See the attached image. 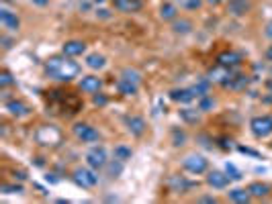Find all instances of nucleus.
I'll list each match as a JSON object with an SVG mask.
<instances>
[{
    "mask_svg": "<svg viewBox=\"0 0 272 204\" xmlns=\"http://www.w3.org/2000/svg\"><path fill=\"white\" fill-rule=\"evenodd\" d=\"M43 70L49 78L58 80V82H72L80 74V63H76L68 56H53L45 61Z\"/></svg>",
    "mask_w": 272,
    "mask_h": 204,
    "instance_id": "nucleus-1",
    "label": "nucleus"
},
{
    "mask_svg": "<svg viewBox=\"0 0 272 204\" xmlns=\"http://www.w3.org/2000/svg\"><path fill=\"white\" fill-rule=\"evenodd\" d=\"M250 131L256 139H266L268 135H272V117H268V115L254 117L250 120Z\"/></svg>",
    "mask_w": 272,
    "mask_h": 204,
    "instance_id": "nucleus-2",
    "label": "nucleus"
},
{
    "mask_svg": "<svg viewBox=\"0 0 272 204\" xmlns=\"http://www.w3.org/2000/svg\"><path fill=\"white\" fill-rule=\"evenodd\" d=\"M182 168L186 172H190V174H197V175L199 174H205L209 170V159L205 155H201V153H190V155L184 157Z\"/></svg>",
    "mask_w": 272,
    "mask_h": 204,
    "instance_id": "nucleus-3",
    "label": "nucleus"
},
{
    "mask_svg": "<svg viewBox=\"0 0 272 204\" xmlns=\"http://www.w3.org/2000/svg\"><path fill=\"white\" fill-rule=\"evenodd\" d=\"M35 139L41 143V145H51V147H56V145L62 141V131L56 129L53 125H43L41 129L35 133Z\"/></svg>",
    "mask_w": 272,
    "mask_h": 204,
    "instance_id": "nucleus-4",
    "label": "nucleus"
},
{
    "mask_svg": "<svg viewBox=\"0 0 272 204\" xmlns=\"http://www.w3.org/2000/svg\"><path fill=\"white\" fill-rule=\"evenodd\" d=\"M74 182L82 188H94L99 184V175H97V170H92L90 166L88 168H78L74 170Z\"/></svg>",
    "mask_w": 272,
    "mask_h": 204,
    "instance_id": "nucleus-5",
    "label": "nucleus"
},
{
    "mask_svg": "<svg viewBox=\"0 0 272 204\" xmlns=\"http://www.w3.org/2000/svg\"><path fill=\"white\" fill-rule=\"evenodd\" d=\"M72 131L76 135V139L82 141V143H94V141L101 139V133L94 129V127H90L88 122H76Z\"/></svg>",
    "mask_w": 272,
    "mask_h": 204,
    "instance_id": "nucleus-6",
    "label": "nucleus"
},
{
    "mask_svg": "<svg viewBox=\"0 0 272 204\" xmlns=\"http://www.w3.org/2000/svg\"><path fill=\"white\" fill-rule=\"evenodd\" d=\"M86 163L92 168V170H102V168H106V163H108V159H106V149L104 147H92L90 151L86 153Z\"/></svg>",
    "mask_w": 272,
    "mask_h": 204,
    "instance_id": "nucleus-7",
    "label": "nucleus"
},
{
    "mask_svg": "<svg viewBox=\"0 0 272 204\" xmlns=\"http://www.w3.org/2000/svg\"><path fill=\"white\" fill-rule=\"evenodd\" d=\"M236 74V67H225V65H221V63H217L213 70H209V74H207V80L209 82H213V84H223L225 80H229L231 76Z\"/></svg>",
    "mask_w": 272,
    "mask_h": 204,
    "instance_id": "nucleus-8",
    "label": "nucleus"
},
{
    "mask_svg": "<svg viewBox=\"0 0 272 204\" xmlns=\"http://www.w3.org/2000/svg\"><path fill=\"white\" fill-rule=\"evenodd\" d=\"M113 8L123 15H133L143 8V0H113Z\"/></svg>",
    "mask_w": 272,
    "mask_h": 204,
    "instance_id": "nucleus-9",
    "label": "nucleus"
},
{
    "mask_svg": "<svg viewBox=\"0 0 272 204\" xmlns=\"http://www.w3.org/2000/svg\"><path fill=\"white\" fill-rule=\"evenodd\" d=\"M241 61H243V56L239 51H234V49L221 51L219 56H217V63H221L225 67H238V65H241Z\"/></svg>",
    "mask_w": 272,
    "mask_h": 204,
    "instance_id": "nucleus-10",
    "label": "nucleus"
},
{
    "mask_svg": "<svg viewBox=\"0 0 272 204\" xmlns=\"http://www.w3.org/2000/svg\"><path fill=\"white\" fill-rule=\"evenodd\" d=\"M248 84H250V76H246V74H234L229 80H225L223 84H221V88H227V90H236V92H239V90H246L248 88Z\"/></svg>",
    "mask_w": 272,
    "mask_h": 204,
    "instance_id": "nucleus-11",
    "label": "nucleus"
},
{
    "mask_svg": "<svg viewBox=\"0 0 272 204\" xmlns=\"http://www.w3.org/2000/svg\"><path fill=\"white\" fill-rule=\"evenodd\" d=\"M227 10L231 17H246L252 10V0H229Z\"/></svg>",
    "mask_w": 272,
    "mask_h": 204,
    "instance_id": "nucleus-12",
    "label": "nucleus"
},
{
    "mask_svg": "<svg viewBox=\"0 0 272 204\" xmlns=\"http://www.w3.org/2000/svg\"><path fill=\"white\" fill-rule=\"evenodd\" d=\"M0 23H2V27L6 31H12V33H17L19 27H21L19 17L15 15V12H10L8 8H0Z\"/></svg>",
    "mask_w": 272,
    "mask_h": 204,
    "instance_id": "nucleus-13",
    "label": "nucleus"
},
{
    "mask_svg": "<svg viewBox=\"0 0 272 204\" xmlns=\"http://www.w3.org/2000/svg\"><path fill=\"white\" fill-rule=\"evenodd\" d=\"M168 96H170V100H174V102L188 104V102H193V100L197 98V94H195L193 88H174V90H170Z\"/></svg>",
    "mask_w": 272,
    "mask_h": 204,
    "instance_id": "nucleus-14",
    "label": "nucleus"
},
{
    "mask_svg": "<svg viewBox=\"0 0 272 204\" xmlns=\"http://www.w3.org/2000/svg\"><path fill=\"white\" fill-rule=\"evenodd\" d=\"M125 125H127V131L131 133V135H135V137H141V135L145 133V120L141 118V117H137V115H129V117H125Z\"/></svg>",
    "mask_w": 272,
    "mask_h": 204,
    "instance_id": "nucleus-15",
    "label": "nucleus"
},
{
    "mask_svg": "<svg viewBox=\"0 0 272 204\" xmlns=\"http://www.w3.org/2000/svg\"><path fill=\"white\" fill-rule=\"evenodd\" d=\"M84 51H86V43H84V41L72 39V41H66V43L62 45V53H64V56H68V58H78V56H82Z\"/></svg>",
    "mask_w": 272,
    "mask_h": 204,
    "instance_id": "nucleus-16",
    "label": "nucleus"
},
{
    "mask_svg": "<svg viewBox=\"0 0 272 204\" xmlns=\"http://www.w3.org/2000/svg\"><path fill=\"white\" fill-rule=\"evenodd\" d=\"M229 175L227 174H223V172H217V170H213V172H209V175H207V184L211 186V188H215V190H223V188H227L229 186Z\"/></svg>",
    "mask_w": 272,
    "mask_h": 204,
    "instance_id": "nucleus-17",
    "label": "nucleus"
},
{
    "mask_svg": "<svg viewBox=\"0 0 272 204\" xmlns=\"http://www.w3.org/2000/svg\"><path fill=\"white\" fill-rule=\"evenodd\" d=\"M101 88H102V80L99 76H84L80 80V90L82 92L97 94V92H101Z\"/></svg>",
    "mask_w": 272,
    "mask_h": 204,
    "instance_id": "nucleus-18",
    "label": "nucleus"
},
{
    "mask_svg": "<svg viewBox=\"0 0 272 204\" xmlns=\"http://www.w3.org/2000/svg\"><path fill=\"white\" fill-rule=\"evenodd\" d=\"M6 111L12 117H17V118H23V117H29L31 115V108L27 106L23 100H8L6 102Z\"/></svg>",
    "mask_w": 272,
    "mask_h": 204,
    "instance_id": "nucleus-19",
    "label": "nucleus"
},
{
    "mask_svg": "<svg viewBox=\"0 0 272 204\" xmlns=\"http://www.w3.org/2000/svg\"><path fill=\"white\" fill-rule=\"evenodd\" d=\"M227 198L231 200V202H238V204H248L250 200H252V194H250V190L246 188H234V190H229L227 192Z\"/></svg>",
    "mask_w": 272,
    "mask_h": 204,
    "instance_id": "nucleus-20",
    "label": "nucleus"
},
{
    "mask_svg": "<svg viewBox=\"0 0 272 204\" xmlns=\"http://www.w3.org/2000/svg\"><path fill=\"white\" fill-rule=\"evenodd\" d=\"M117 88H119V92L123 94V96H135V94H137V90H139L137 84H133V82H129L125 78H121L117 82Z\"/></svg>",
    "mask_w": 272,
    "mask_h": 204,
    "instance_id": "nucleus-21",
    "label": "nucleus"
},
{
    "mask_svg": "<svg viewBox=\"0 0 272 204\" xmlns=\"http://www.w3.org/2000/svg\"><path fill=\"white\" fill-rule=\"evenodd\" d=\"M160 19L162 21H174L178 19V8H176V4L172 2H164L160 6Z\"/></svg>",
    "mask_w": 272,
    "mask_h": 204,
    "instance_id": "nucleus-22",
    "label": "nucleus"
},
{
    "mask_svg": "<svg viewBox=\"0 0 272 204\" xmlns=\"http://www.w3.org/2000/svg\"><path fill=\"white\" fill-rule=\"evenodd\" d=\"M252 198H266L270 194V186L268 184H262V182H252L248 186Z\"/></svg>",
    "mask_w": 272,
    "mask_h": 204,
    "instance_id": "nucleus-23",
    "label": "nucleus"
},
{
    "mask_svg": "<svg viewBox=\"0 0 272 204\" xmlns=\"http://www.w3.org/2000/svg\"><path fill=\"white\" fill-rule=\"evenodd\" d=\"M104 65H106V58L101 56V53H88L86 56V67H90V70H102Z\"/></svg>",
    "mask_w": 272,
    "mask_h": 204,
    "instance_id": "nucleus-24",
    "label": "nucleus"
},
{
    "mask_svg": "<svg viewBox=\"0 0 272 204\" xmlns=\"http://www.w3.org/2000/svg\"><path fill=\"white\" fill-rule=\"evenodd\" d=\"M172 31L176 35H186L193 31V23H190L188 19H174L172 21Z\"/></svg>",
    "mask_w": 272,
    "mask_h": 204,
    "instance_id": "nucleus-25",
    "label": "nucleus"
},
{
    "mask_svg": "<svg viewBox=\"0 0 272 204\" xmlns=\"http://www.w3.org/2000/svg\"><path fill=\"white\" fill-rule=\"evenodd\" d=\"M121 78H125V80H129V82H133V84H141V72H137L135 67H125L123 72H121Z\"/></svg>",
    "mask_w": 272,
    "mask_h": 204,
    "instance_id": "nucleus-26",
    "label": "nucleus"
},
{
    "mask_svg": "<svg viewBox=\"0 0 272 204\" xmlns=\"http://www.w3.org/2000/svg\"><path fill=\"white\" fill-rule=\"evenodd\" d=\"M168 184H170V188H174V192H184L186 188H190V186H193L190 182H186L184 178H180V175H172Z\"/></svg>",
    "mask_w": 272,
    "mask_h": 204,
    "instance_id": "nucleus-27",
    "label": "nucleus"
},
{
    "mask_svg": "<svg viewBox=\"0 0 272 204\" xmlns=\"http://www.w3.org/2000/svg\"><path fill=\"white\" fill-rule=\"evenodd\" d=\"M131 155H133V151L129 147H125V145H117L115 149H113V157L115 159H119V161H127V159H131Z\"/></svg>",
    "mask_w": 272,
    "mask_h": 204,
    "instance_id": "nucleus-28",
    "label": "nucleus"
},
{
    "mask_svg": "<svg viewBox=\"0 0 272 204\" xmlns=\"http://www.w3.org/2000/svg\"><path fill=\"white\" fill-rule=\"evenodd\" d=\"M180 118L184 122H197L201 118V113L197 111V108H182V111H180Z\"/></svg>",
    "mask_w": 272,
    "mask_h": 204,
    "instance_id": "nucleus-29",
    "label": "nucleus"
},
{
    "mask_svg": "<svg viewBox=\"0 0 272 204\" xmlns=\"http://www.w3.org/2000/svg\"><path fill=\"white\" fill-rule=\"evenodd\" d=\"M0 192L2 194H23L25 188L21 184H2L0 186Z\"/></svg>",
    "mask_w": 272,
    "mask_h": 204,
    "instance_id": "nucleus-30",
    "label": "nucleus"
},
{
    "mask_svg": "<svg viewBox=\"0 0 272 204\" xmlns=\"http://www.w3.org/2000/svg\"><path fill=\"white\" fill-rule=\"evenodd\" d=\"M176 2L184 10H199L203 6V0H176Z\"/></svg>",
    "mask_w": 272,
    "mask_h": 204,
    "instance_id": "nucleus-31",
    "label": "nucleus"
},
{
    "mask_svg": "<svg viewBox=\"0 0 272 204\" xmlns=\"http://www.w3.org/2000/svg\"><path fill=\"white\" fill-rule=\"evenodd\" d=\"M213 106H215V100L209 96V94H205V96H201V98H199V111L207 113L209 108H213Z\"/></svg>",
    "mask_w": 272,
    "mask_h": 204,
    "instance_id": "nucleus-32",
    "label": "nucleus"
},
{
    "mask_svg": "<svg viewBox=\"0 0 272 204\" xmlns=\"http://www.w3.org/2000/svg\"><path fill=\"white\" fill-rule=\"evenodd\" d=\"M106 168H108V172H111V175L113 178H117V175L123 172V161H119V159H113L111 163H106Z\"/></svg>",
    "mask_w": 272,
    "mask_h": 204,
    "instance_id": "nucleus-33",
    "label": "nucleus"
},
{
    "mask_svg": "<svg viewBox=\"0 0 272 204\" xmlns=\"http://www.w3.org/2000/svg\"><path fill=\"white\" fill-rule=\"evenodd\" d=\"M15 84V78H12V74L8 70H2V74H0V86L2 88H8Z\"/></svg>",
    "mask_w": 272,
    "mask_h": 204,
    "instance_id": "nucleus-34",
    "label": "nucleus"
},
{
    "mask_svg": "<svg viewBox=\"0 0 272 204\" xmlns=\"http://www.w3.org/2000/svg\"><path fill=\"white\" fill-rule=\"evenodd\" d=\"M225 174L229 175L231 180H241V172L234 166V163H227V166H225Z\"/></svg>",
    "mask_w": 272,
    "mask_h": 204,
    "instance_id": "nucleus-35",
    "label": "nucleus"
},
{
    "mask_svg": "<svg viewBox=\"0 0 272 204\" xmlns=\"http://www.w3.org/2000/svg\"><path fill=\"white\" fill-rule=\"evenodd\" d=\"M106 102H108V98L104 96V94H92V104L94 106H106Z\"/></svg>",
    "mask_w": 272,
    "mask_h": 204,
    "instance_id": "nucleus-36",
    "label": "nucleus"
},
{
    "mask_svg": "<svg viewBox=\"0 0 272 204\" xmlns=\"http://www.w3.org/2000/svg\"><path fill=\"white\" fill-rule=\"evenodd\" d=\"M184 139H186V135H184V133H180V131H174V145H176V147L184 145Z\"/></svg>",
    "mask_w": 272,
    "mask_h": 204,
    "instance_id": "nucleus-37",
    "label": "nucleus"
},
{
    "mask_svg": "<svg viewBox=\"0 0 272 204\" xmlns=\"http://www.w3.org/2000/svg\"><path fill=\"white\" fill-rule=\"evenodd\" d=\"M199 202H209V204H215V202H217V198H213V196H203V198H199Z\"/></svg>",
    "mask_w": 272,
    "mask_h": 204,
    "instance_id": "nucleus-38",
    "label": "nucleus"
},
{
    "mask_svg": "<svg viewBox=\"0 0 272 204\" xmlns=\"http://www.w3.org/2000/svg\"><path fill=\"white\" fill-rule=\"evenodd\" d=\"M33 4H37V6H47L49 4V0H31Z\"/></svg>",
    "mask_w": 272,
    "mask_h": 204,
    "instance_id": "nucleus-39",
    "label": "nucleus"
},
{
    "mask_svg": "<svg viewBox=\"0 0 272 204\" xmlns=\"http://www.w3.org/2000/svg\"><path fill=\"white\" fill-rule=\"evenodd\" d=\"M264 33H266V37H268V39H272V21L266 25V31H264Z\"/></svg>",
    "mask_w": 272,
    "mask_h": 204,
    "instance_id": "nucleus-40",
    "label": "nucleus"
},
{
    "mask_svg": "<svg viewBox=\"0 0 272 204\" xmlns=\"http://www.w3.org/2000/svg\"><path fill=\"white\" fill-rule=\"evenodd\" d=\"M239 151L241 153H248V155H258L256 151H252V149H248V147H239Z\"/></svg>",
    "mask_w": 272,
    "mask_h": 204,
    "instance_id": "nucleus-41",
    "label": "nucleus"
},
{
    "mask_svg": "<svg viewBox=\"0 0 272 204\" xmlns=\"http://www.w3.org/2000/svg\"><path fill=\"white\" fill-rule=\"evenodd\" d=\"M264 86H266L268 94H272V78H270V80H266V84H264Z\"/></svg>",
    "mask_w": 272,
    "mask_h": 204,
    "instance_id": "nucleus-42",
    "label": "nucleus"
},
{
    "mask_svg": "<svg viewBox=\"0 0 272 204\" xmlns=\"http://www.w3.org/2000/svg\"><path fill=\"white\" fill-rule=\"evenodd\" d=\"M207 2H209V4H213V6H217V4H223L225 0H207Z\"/></svg>",
    "mask_w": 272,
    "mask_h": 204,
    "instance_id": "nucleus-43",
    "label": "nucleus"
},
{
    "mask_svg": "<svg viewBox=\"0 0 272 204\" xmlns=\"http://www.w3.org/2000/svg\"><path fill=\"white\" fill-rule=\"evenodd\" d=\"M266 59H268V61H272V45L266 49Z\"/></svg>",
    "mask_w": 272,
    "mask_h": 204,
    "instance_id": "nucleus-44",
    "label": "nucleus"
},
{
    "mask_svg": "<svg viewBox=\"0 0 272 204\" xmlns=\"http://www.w3.org/2000/svg\"><path fill=\"white\" fill-rule=\"evenodd\" d=\"M15 178H19V180H25V178H27V175H25V172H19V174L15 172Z\"/></svg>",
    "mask_w": 272,
    "mask_h": 204,
    "instance_id": "nucleus-45",
    "label": "nucleus"
},
{
    "mask_svg": "<svg viewBox=\"0 0 272 204\" xmlns=\"http://www.w3.org/2000/svg\"><path fill=\"white\" fill-rule=\"evenodd\" d=\"M92 2H94V4H104L106 0H92Z\"/></svg>",
    "mask_w": 272,
    "mask_h": 204,
    "instance_id": "nucleus-46",
    "label": "nucleus"
},
{
    "mask_svg": "<svg viewBox=\"0 0 272 204\" xmlns=\"http://www.w3.org/2000/svg\"><path fill=\"white\" fill-rule=\"evenodd\" d=\"M270 76H272V67H270Z\"/></svg>",
    "mask_w": 272,
    "mask_h": 204,
    "instance_id": "nucleus-47",
    "label": "nucleus"
}]
</instances>
